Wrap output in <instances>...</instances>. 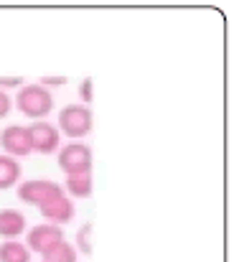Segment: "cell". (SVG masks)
Segmentation results:
<instances>
[{"label": "cell", "mask_w": 239, "mask_h": 262, "mask_svg": "<svg viewBox=\"0 0 239 262\" xmlns=\"http://www.w3.org/2000/svg\"><path fill=\"white\" fill-rule=\"evenodd\" d=\"M13 104H15V110H18L23 117H28L31 122L46 120V117L54 112V92L41 87L38 82H26L23 87L15 92Z\"/></svg>", "instance_id": "6da1fadb"}, {"label": "cell", "mask_w": 239, "mask_h": 262, "mask_svg": "<svg viewBox=\"0 0 239 262\" xmlns=\"http://www.w3.org/2000/svg\"><path fill=\"white\" fill-rule=\"evenodd\" d=\"M33 255L23 245V239H3L0 242V262H31Z\"/></svg>", "instance_id": "7c38bea8"}, {"label": "cell", "mask_w": 239, "mask_h": 262, "mask_svg": "<svg viewBox=\"0 0 239 262\" xmlns=\"http://www.w3.org/2000/svg\"><path fill=\"white\" fill-rule=\"evenodd\" d=\"M28 140H31V153H41V156H54L61 148V133L54 122L49 120H36L26 125Z\"/></svg>", "instance_id": "277c9868"}, {"label": "cell", "mask_w": 239, "mask_h": 262, "mask_svg": "<svg viewBox=\"0 0 239 262\" xmlns=\"http://www.w3.org/2000/svg\"><path fill=\"white\" fill-rule=\"evenodd\" d=\"M38 214H41V219H44L46 224L64 227V224H69V222L74 219L77 206H74V201H72V199L64 193V188H61L59 193H54L51 199H46V201L38 206Z\"/></svg>", "instance_id": "52a82bcc"}, {"label": "cell", "mask_w": 239, "mask_h": 262, "mask_svg": "<svg viewBox=\"0 0 239 262\" xmlns=\"http://www.w3.org/2000/svg\"><path fill=\"white\" fill-rule=\"evenodd\" d=\"M38 84L51 92V87H64V84H67V77H64V74H46V77H41Z\"/></svg>", "instance_id": "e0dca14e"}, {"label": "cell", "mask_w": 239, "mask_h": 262, "mask_svg": "<svg viewBox=\"0 0 239 262\" xmlns=\"http://www.w3.org/2000/svg\"><path fill=\"white\" fill-rule=\"evenodd\" d=\"M64 193L74 201V199H89L94 191V176L92 173H81V176H67L61 183Z\"/></svg>", "instance_id": "30bf717a"}, {"label": "cell", "mask_w": 239, "mask_h": 262, "mask_svg": "<svg viewBox=\"0 0 239 262\" xmlns=\"http://www.w3.org/2000/svg\"><path fill=\"white\" fill-rule=\"evenodd\" d=\"M0 148L3 156H10L15 161L31 156V140L26 133V125H5L0 130Z\"/></svg>", "instance_id": "ba28073f"}, {"label": "cell", "mask_w": 239, "mask_h": 262, "mask_svg": "<svg viewBox=\"0 0 239 262\" xmlns=\"http://www.w3.org/2000/svg\"><path fill=\"white\" fill-rule=\"evenodd\" d=\"M56 163L64 176H81L92 173L94 168V153L84 140H72L56 150Z\"/></svg>", "instance_id": "3957f363"}, {"label": "cell", "mask_w": 239, "mask_h": 262, "mask_svg": "<svg viewBox=\"0 0 239 262\" xmlns=\"http://www.w3.org/2000/svg\"><path fill=\"white\" fill-rule=\"evenodd\" d=\"M77 250L69 239H61L59 245H54L46 255H41V262H77Z\"/></svg>", "instance_id": "4fadbf2b"}, {"label": "cell", "mask_w": 239, "mask_h": 262, "mask_svg": "<svg viewBox=\"0 0 239 262\" xmlns=\"http://www.w3.org/2000/svg\"><path fill=\"white\" fill-rule=\"evenodd\" d=\"M10 110H13V97L0 89V120H5L10 115Z\"/></svg>", "instance_id": "ac0fdd59"}, {"label": "cell", "mask_w": 239, "mask_h": 262, "mask_svg": "<svg viewBox=\"0 0 239 262\" xmlns=\"http://www.w3.org/2000/svg\"><path fill=\"white\" fill-rule=\"evenodd\" d=\"M23 237H26L23 245L31 250V255H46L54 245H59L61 239H67L61 227H54V224H46V222L33 224L31 229H26Z\"/></svg>", "instance_id": "8992f818"}, {"label": "cell", "mask_w": 239, "mask_h": 262, "mask_svg": "<svg viewBox=\"0 0 239 262\" xmlns=\"http://www.w3.org/2000/svg\"><path fill=\"white\" fill-rule=\"evenodd\" d=\"M79 97H81V104H92V99H94V82H92V77H84L79 82Z\"/></svg>", "instance_id": "9a60e30c"}, {"label": "cell", "mask_w": 239, "mask_h": 262, "mask_svg": "<svg viewBox=\"0 0 239 262\" xmlns=\"http://www.w3.org/2000/svg\"><path fill=\"white\" fill-rule=\"evenodd\" d=\"M61 191V183L51 181V178H23L18 186H15V193L23 204L28 206H41L46 199H51L54 193Z\"/></svg>", "instance_id": "5b68a950"}, {"label": "cell", "mask_w": 239, "mask_h": 262, "mask_svg": "<svg viewBox=\"0 0 239 262\" xmlns=\"http://www.w3.org/2000/svg\"><path fill=\"white\" fill-rule=\"evenodd\" d=\"M92 232H94V227L86 222V224H81L79 229H77V237H74V250H77V255H92V250H94V237H92Z\"/></svg>", "instance_id": "5bb4252c"}, {"label": "cell", "mask_w": 239, "mask_h": 262, "mask_svg": "<svg viewBox=\"0 0 239 262\" xmlns=\"http://www.w3.org/2000/svg\"><path fill=\"white\" fill-rule=\"evenodd\" d=\"M28 229V222H26V214L13 209V206H5L0 209V239H20Z\"/></svg>", "instance_id": "9c48e42d"}, {"label": "cell", "mask_w": 239, "mask_h": 262, "mask_svg": "<svg viewBox=\"0 0 239 262\" xmlns=\"http://www.w3.org/2000/svg\"><path fill=\"white\" fill-rule=\"evenodd\" d=\"M20 181H23V166H20V161L0 153V191L13 188Z\"/></svg>", "instance_id": "8fae6325"}, {"label": "cell", "mask_w": 239, "mask_h": 262, "mask_svg": "<svg viewBox=\"0 0 239 262\" xmlns=\"http://www.w3.org/2000/svg\"><path fill=\"white\" fill-rule=\"evenodd\" d=\"M54 125L59 127L61 138H69V143L81 140L94 130V112H92V107H86L81 102H69L59 110Z\"/></svg>", "instance_id": "7a4b0ae2"}, {"label": "cell", "mask_w": 239, "mask_h": 262, "mask_svg": "<svg viewBox=\"0 0 239 262\" xmlns=\"http://www.w3.org/2000/svg\"><path fill=\"white\" fill-rule=\"evenodd\" d=\"M23 84H26V79H23V77H18V74H13V77H0V89H3V92H8V94H10V89H15V92H18Z\"/></svg>", "instance_id": "2e32d148"}]
</instances>
